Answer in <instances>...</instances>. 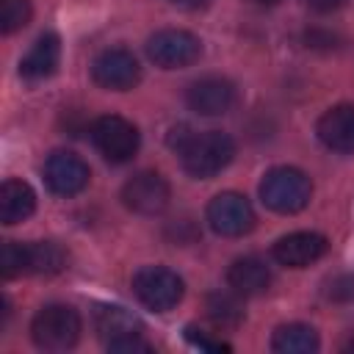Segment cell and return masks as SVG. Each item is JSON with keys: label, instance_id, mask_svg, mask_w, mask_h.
<instances>
[{"label": "cell", "instance_id": "obj_1", "mask_svg": "<svg viewBox=\"0 0 354 354\" xmlns=\"http://www.w3.org/2000/svg\"><path fill=\"white\" fill-rule=\"evenodd\" d=\"M171 147L177 149L183 169L196 180L216 177L235 158V141L221 130L188 133V127H180V136H171Z\"/></svg>", "mask_w": 354, "mask_h": 354}, {"label": "cell", "instance_id": "obj_2", "mask_svg": "<svg viewBox=\"0 0 354 354\" xmlns=\"http://www.w3.org/2000/svg\"><path fill=\"white\" fill-rule=\"evenodd\" d=\"M313 183L301 169L277 166L260 180V199L274 213H299L310 205Z\"/></svg>", "mask_w": 354, "mask_h": 354}, {"label": "cell", "instance_id": "obj_3", "mask_svg": "<svg viewBox=\"0 0 354 354\" xmlns=\"http://www.w3.org/2000/svg\"><path fill=\"white\" fill-rule=\"evenodd\" d=\"M80 315L69 304H44L30 321V337L41 351H69L80 340Z\"/></svg>", "mask_w": 354, "mask_h": 354}, {"label": "cell", "instance_id": "obj_4", "mask_svg": "<svg viewBox=\"0 0 354 354\" xmlns=\"http://www.w3.org/2000/svg\"><path fill=\"white\" fill-rule=\"evenodd\" d=\"M94 326L100 337L105 340L108 351L116 354H138V351H152V346L144 340V324L124 307L119 304H102L94 313Z\"/></svg>", "mask_w": 354, "mask_h": 354}, {"label": "cell", "instance_id": "obj_5", "mask_svg": "<svg viewBox=\"0 0 354 354\" xmlns=\"http://www.w3.org/2000/svg\"><path fill=\"white\" fill-rule=\"evenodd\" d=\"M133 293L147 310L169 313L180 304L185 285H183L180 274L166 266H144L133 274Z\"/></svg>", "mask_w": 354, "mask_h": 354}, {"label": "cell", "instance_id": "obj_6", "mask_svg": "<svg viewBox=\"0 0 354 354\" xmlns=\"http://www.w3.org/2000/svg\"><path fill=\"white\" fill-rule=\"evenodd\" d=\"M91 141L97 147V152L111 160V163H127L136 158L138 147H141V136L138 127L133 122H127L124 116L116 113H105L100 119H94L91 124Z\"/></svg>", "mask_w": 354, "mask_h": 354}, {"label": "cell", "instance_id": "obj_7", "mask_svg": "<svg viewBox=\"0 0 354 354\" xmlns=\"http://www.w3.org/2000/svg\"><path fill=\"white\" fill-rule=\"evenodd\" d=\"M147 55L160 69H185L202 55V41L191 30L163 28L147 39Z\"/></svg>", "mask_w": 354, "mask_h": 354}, {"label": "cell", "instance_id": "obj_8", "mask_svg": "<svg viewBox=\"0 0 354 354\" xmlns=\"http://www.w3.org/2000/svg\"><path fill=\"white\" fill-rule=\"evenodd\" d=\"M205 218L216 235L224 238H241L254 227V207L252 202L238 191L216 194L205 210Z\"/></svg>", "mask_w": 354, "mask_h": 354}, {"label": "cell", "instance_id": "obj_9", "mask_svg": "<svg viewBox=\"0 0 354 354\" xmlns=\"http://www.w3.org/2000/svg\"><path fill=\"white\" fill-rule=\"evenodd\" d=\"M91 77L97 86H102L108 91H130L141 80V64L130 50L108 47V50L94 55Z\"/></svg>", "mask_w": 354, "mask_h": 354}, {"label": "cell", "instance_id": "obj_10", "mask_svg": "<svg viewBox=\"0 0 354 354\" xmlns=\"http://www.w3.org/2000/svg\"><path fill=\"white\" fill-rule=\"evenodd\" d=\"M171 199V188L158 171H138L122 185V202L127 210L138 216H158L166 210Z\"/></svg>", "mask_w": 354, "mask_h": 354}, {"label": "cell", "instance_id": "obj_11", "mask_svg": "<svg viewBox=\"0 0 354 354\" xmlns=\"http://www.w3.org/2000/svg\"><path fill=\"white\" fill-rule=\"evenodd\" d=\"M88 180V163L69 149H58L44 160V183L55 196H77L86 191Z\"/></svg>", "mask_w": 354, "mask_h": 354}, {"label": "cell", "instance_id": "obj_12", "mask_svg": "<svg viewBox=\"0 0 354 354\" xmlns=\"http://www.w3.org/2000/svg\"><path fill=\"white\" fill-rule=\"evenodd\" d=\"M185 102L199 116H221L235 102V86L227 77L207 75V77H199V80H194L188 86Z\"/></svg>", "mask_w": 354, "mask_h": 354}, {"label": "cell", "instance_id": "obj_13", "mask_svg": "<svg viewBox=\"0 0 354 354\" xmlns=\"http://www.w3.org/2000/svg\"><path fill=\"white\" fill-rule=\"evenodd\" d=\"M329 249V241L321 235V232H290V235H282L271 254L279 266H288V268H307L310 263L321 260Z\"/></svg>", "mask_w": 354, "mask_h": 354}, {"label": "cell", "instance_id": "obj_14", "mask_svg": "<svg viewBox=\"0 0 354 354\" xmlns=\"http://www.w3.org/2000/svg\"><path fill=\"white\" fill-rule=\"evenodd\" d=\"M318 141L343 155H354V105H335L321 113L315 124Z\"/></svg>", "mask_w": 354, "mask_h": 354}, {"label": "cell", "instance_id": "obj_15", "mask_svg": "<svg viewBox=\"0 0 354 354\" xmlns=\"http://www.w3.org/2000/svg\"><path fill=\"white\" fill-rule=\"evenodd\" d=\"M58 61H61V39H58V33L47 30V33H41L33 41V47L28 50V55L19 61V75L28 83L47 80L58 69Z\"/></svg>", "mask_w": 354, "mask_h": 354}, {"label": "cell", "instance_id": "obj_16", "mask_svg": "<svg viewBox=\"0 0 354 354\" xmlns=\"http://www.w3.org/2000/svg\"><path fill=\"white\" fill-rule=\"evenodd\" d=\"M227 285L241 296H260L271 285V268L254 254L238 257L227 268Z\"/></svg>", "mask_w": 354, "mask_h": 354}, {"label": "cell", "instance_id": "obj_17", "mask_svg": "<svg viewBox=\"0 0 354 354\" xmlns=\"http://www.w3.org/2000/svg\"><path fill=\"white\" fill-rule=\"evenodd\" d=\"M36 210V194L25 180H6L0 185V221L3 224H19Z\"/></svg>", "mask_w": 354, "mask_h": 354}, {"label": "cell", "instance_id": "obj_18", "mask_svg": "<svg viewBox=\"0 0 354 354\" xmlns=\"http://www.w3.org/2000/svg\"><path fill=\"white\" fill-rule=\"evenodd\" d=\"M66 268V252L55 241L22 243V274H58Z\"/></svg>", "mask_w": 354, "mask_h": 354}, {"label": "cell", "instance_id": "obj_19", "mask_svg": "<svg viewBox=\"0 0 354 354\" xmlns=\"http://www.w3.org/2000/svg\"><path fill=\"white\" fill-rule=\"evenodd\" d=\"M318 332L307 324H282L274 329L271 348L279 354H313L318 351Z\"/></svg>", "mask_w": 354, "mask_h": 354}, {"label": "cell", "instance_id": "obj_20", "mask_svg": "<svg viewBox=\"0 0 354 354\" xmlns=\"http://www.w3.org/2000/svg\"><path fill=\"white\" fill-rule=\"evenodd\" d=\"M241 293H235L232 288L230 290H216L207 296V315L216 326L227 329V326H238L241 318H243V307H241Z\"/></svg>", "mask_w": 354, "mask_h": 354}, {"label": "cell", "instance_id": "obj_21", "mask_svg": "<svg viewBox=\"0 0 354 354\" xmlns=\"http://www.w3.org/2000/svg\"><path fill=\"white\" fill-rule=\"evenodd\" d=\"M33 17L30 0H0V30L17 33L22 30Z\"/></svg>", "mask_w": 354, "mask_h": 354}, {"label": "cell", "instance_id": "obj_22", "mask_svg": "<svg viewBox=\"0 0 354 354\" xmlns=\"http://www.w3.org/2000/svg\"><path fill=\"white\" fill-rule=\"evenodd\" d=\"M0 271L3 277H22V243L19 241H6L0 252Z\"/></svg>", "mask_w": 354, "mask_h": 354}, {"label": "cell", "instance_id": "obj_23", "mask_svg": "<svg viewBox=\"0 0 354 354\" xmlns=\"http://www.w3.org/2000/svg\"><path fill=\"white\" fill-rule=\"evenodd\" d=\"M326 299L332 301H354V274H340L326 282Z\"/></svg>", "mask_w": 354, "mask_h": 354}, {"label": "cell", "instance_id": "obj_24", "mask_svg": "<svg viewBox=\"0 0 354 354\" xmlns=\"http://www.w3.org/2000/svg\"><path fill=\"white\" fill-rule=\"evenodd\" d=\"M185 335H188V340H191V343H194V346H202V348H207V351H227V348H230V346H227V343H218V340H207V337H202V335H199V337H196V335H194V329H191V326H188V329H185Z\"/></svg>", "mask_w": 354, "mask_h": 354}, {"label": "cell", "instance_id": "obj_25", "mask_svg": "<svg viewBox=\"0 0 354 354\" xmlns=\"http://www.w3.org/2000/svg\"><path fill=\"white\" fill-rule=\"evenodd\" d=\"M313 11H318V14H329V11H337L346 0H304Z\"/></svg>", "mask_w": 354, "mask_h": 354}, {"label": "cell", "instance_id": "obj_26", "mask_svg": "<svg viewBox=\"0 0 354 354\" xmlns=\"http://www.w3.org/2000/svg\"><path fill=\"white\" fill-rule=\"evenodd\" d=\"M343 351H354V335L348 337V343H343Z\"/></svg>", "mask_w": 354, "mask_h": 354}, {"label": "cell", "instance_id": "obj_27", "mask_svg": "<svg viewBox=\"0 0 354 354\" xmlns=\"http://www.w3.org/2000/svg\"><path fill=\"white\" fill-rule=\"evenodd\" d=\"M254 3H257V6H277L279 0H254Z\"/></svg>", "mask_w": 354, "mask_h": 354}, {"label": "cell", "instance_id": "obj_28", "mask_svg": "<svg viewBox=\"0 0 354 354\" xmlns=\"http://www.w3.org/2000/svg\"><path fill=\"white\" fill-rule=\"evenodd\" d=\"M171 3H185V0H171Z\"/></svg>", "mask_w": 354, "mask_h": 354}]
</instances>
